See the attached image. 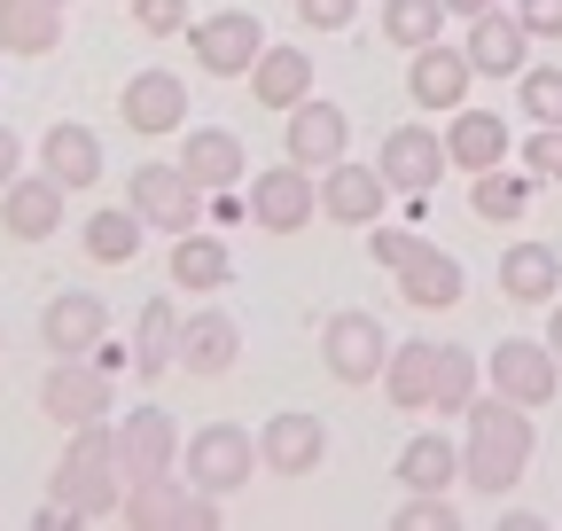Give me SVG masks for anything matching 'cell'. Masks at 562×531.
Masks as SVG:
<instances>
[{"instance_id":"obj_15","label":"cell","mask_w":562,"mask_h":531,"mask_svg":"<svg viewBox=\"0 0 562 531\" xmlns=\"http://www.w3.org/2000/svg\"><path fill=\"white\" fill-rule=\"evenodd\" d=\"M383 204H391L383 165H351V157H344V165L321 172V219H336V227H375Z\"/></svg>"},{"instance_id":"obj_42","label":"cell","mask_w":562,"mask_h":531,"mask_svg":"<svg viewBox=\"0 0 562 531\" xmlns=\"http://www.w3.org/2000/svg\"><path fill=\"white\" fill-rule=\"evenodd\" d=\"M516 16L531 39H562V0H516Z\"/></svg>"},{"instance_id":"obj_41","label":"cell","mask_w":562,"mask_h":531,"mask_svg":"<svg viewBox=\"0 0 562 531\" xmlns=\"http://www.w3.org/2000/svg\"><path fill=\"white\" fill-rule=\"evenodd\" d=\"M351 16H360V0H297L305 32H351Z\"/></svg>"},{"instance_id":"obj_12","label":"cell","mask_w":562,"mask_h":531,"mask_svg":"<svg viewBox=\"0 0 562 531\" xmlns=\"http://www.w3.org/2000/svg\"><path fill=\"white\" fill-rule=\"evenodd\" d=\"M110 337V305L102 290H55L47 313H40V344L55 360H94V344Z\"/></svg>"},{"instance_id":"obj_23","label":"cell","mask_w":562,"mask_h":531,"mask_svg":"<svg viewBox=\"0 0 562 531\" xmlns=\"http://www.w3.org/2000/svg\"><path fill=\"white\" fill-rule=\"evenodd\" d=\"M446 157H453L469 180H476V172H492V165H508V117H501V110H469V102H461V110L446 117Z\"/></svg>"},{"instance_id":"obj_14","label":"cell","mask_w":562,"mask_h":531,"mask_svg":"<svg viewBox=\"0 0 562 531\" xmlns=\"http://www.w3.org/2000/svg\"><path fill=\"white\" fill-rule=\"evenodd\" d=\"M117 430V470H125V485L133 477H165V470H180V430H172V415L165 407H133V415H117L110 422Z\"/></svg>"},{"instance_id":"obj_27","label":"cell","mask_w":562,"mask_h":531,"mask_svg":"<svg viewBox=\"0 0 562 531\" xmlns=\"http://www.w3.org/2000/svg\"><path fill=\"white\" fill-rule=\"evenodd\" d=\"M227 282H235V250H227L220 235H203V227L172 235V290L211 297V290H227Z\"/></svg>"},{"instance_id":"obj_34","label":"cell","mask_w":562,"mask_h":531,"mask_svg":"<svg viewBox=\"0 0 562 531\" xmlns=\"http://www.w3.org/2000/svg\"><path fill=\"white\" fill-rule=\"evenodd\" d=\"M188 477H133L125 485V500H117V516L133 523V531H149V523H180V508H188V493H180Z\"/></svg>"},{"instance_id":"obj_26","label":"cell","mask_w":562,"mask_h":531,"mask_svg":"<svg viewBox=\"0 0 562 531\" xmlns=\"http://www.w3.org/2000/svg\"><path fill=\"white\" fill-rule=\"evenodd\" d=\"M438 352L446 344H391L383 360V398L398 415H430V398H438Z\"/></svg>"},{"instance_id":"obj_45","label":"cell","mask_w":562,"mask_h":531,"mask_svg":"<svg viewBox=\"0 0 562 531\" xmlns=\"http://www.w3.org/2000/svg\"><path fill=\"white\" fill-rule=\"evenodd\" d=\"M484 9H501V0H446V16H484Z\"/></svg>"},{"instance_id":"obj_4","label":"cell","mask_w":562,"mask_h":531,"mask_svg":"<svg viewBox=\"0 0 562 531\" xmlns=\"http://www.w3.org/2000/svg\"><path fill=\"white\" fill-rule=\"evenodd\" d=\"M383 360H391V337H383L375 313H328V320H321V368H328L344 391L383 383Z\"/></svg>"},{"instance_id":"obj_40","label":"cell","mask_w":562,"mask_h":531,"mask_svg":"<svg viewBox=\"0 0 562 531\" xmlns=\"http://www.w3.org/2000/svg\"><path fill=\"white\" fill-rule=\"evenodd\" d=\"M524 172H531V180H562V125H531Z\"/></svg>"},{"instance_id":"obj_11","label":"cell","mask_w":562,"mask_h":531,"mask_svg":"<svg viewBox=\"0 0 562 531\" xmlns=\"http://www.w3.org/2000/svg\"><path fill=\"white\" fill-rule=\"evenodd\" d=\"M469 47H453V39H430V47H414L406 55V102L414 110H430V117H453L461 102H469Z\"/></svg>"},{"instance_id":"obj_38","label":"cell","mask_w":562,"mask_h":531,"mask_svg":"<svg viewBox=\"0 0 562 531\" xmlns=\"http://www.w3.org/2000/svg\"><path fill=\"white\" fill-rule=\"evenodd\" d=\"M391 523H398V531H453V523H461V508H453L446 493H406Z\"/></svg>"},{"instance_id":"obj_33","label":"cell","mask_w":562,"mask_h":531,"mask_svg":"<svg viewBox=\"0 0 562 531\" xmlns=\"http://www.w3.org/2000/svg\"><path fill=\"white\" fill-rule=\"evenodd\" d=\"M140 235H149V219L125 204V212H94V219L79 227V250H87L94 266H125V258L140 250Z\"/></svg>"},{"instance_id":"obj_37","label":"cell","mask_w":562,"mask_h":531,"mask_svg":"<svg viewBox=\"0 0 562 531\" xmlns=\"http://www.w3.org/2000/svg\"><path fill=\"white\" fill-rule=\"evenodd\" d=\"M469 398H476V368L461 344L438 352V398H430V415H469Z\"/></svg>"},{"instance_id":"obj_24","label":"cell","mask_w":562,"mask_h":531,"mask_svg":"<svg viewBox=\"0 0 562 531\" xmlns=\"http://www.w3.org/2000/svg\"><path fill=\"white\" fill-rule=\"evenodd\" d=\"M501 297L508 305H554L562 297V250L554 242H508L501 250Z\"/></svg>"},{"instance_id":"obj_35","label":"cell","mask_w":562,"mask_h":531,"mask_svg":"<svg viewBox=\"0 0 562 531\" xmlns=\"http://www.w3.org/2000/svg\"><path fill=\"white\" fill-rule=\"evenodd\" d=\"M446 32V0H383V39H398L406 55L430 47Z\"/></svg>"},{"instance_id":"obj_8","label":"cell","mask_w":562,"mask_h":531,"mask_svg":"<svg viewBox=\"0 0 562 531\" xmlns=\"http://www.w3.org/2000/svg\"><path fill=\"white\" fill-rule=\"evenodd\" d=\"M125 204L149 219L157 235H188V227H203V188L188 180L180 157H172V165H140L133 188H125Z\"/></svg>"},{"instance_id":"obj_20","label":"cell","mask_w":562,"mask_h":531,"mask_svg":"<svg viewBox=\"0 0 562 531\" xmlns=\"http://www.w3.org/2000/svg\"><path fill=\"white\" fill-rule=\"evenodd\" d=\"M235 360H243V328H235V313L203 305V313L180 320V360H172V368H188V375H227Z\"/></svg>"},{"instance_id":"obj_3","label":"cell","mask_w":562,"mask_h":531,"mask_svg":"<svg viewBox=\"0 0 562 531\" xmlns=\"http://www.w3.org/2000/svg\"><path fill=\"white\" fill-rule=\"evenodd\" d=\"M258 470H266V461H258V438L235 430V422H211V430H195V438L180 445V477H188L195 493H211V500L243 493Z\"/></svg>"},{"instance_id":"obj_5","label":"cell","mask_w":562,"mask_h":531,"mask_svg":"<svg viewBox=\"0 0 562 531\" xmlns=\"http://www.w3.org/2000/svg\"><path fill=\"white\" fill-rule=\"evenodd\" d=\"M188 55L203 63L211 79H250V63L266 55V24L250 9H220V16H195L188 24Z\"/></svg>"},{"instance_id":"obj_47","label":"cell","mask_w":562,"mask_h":531,"mask_svg":"<svg viewBox=\"0 0 562 531\" xmlns=\"http://www.w3.org/2000/svg\"><path fill=\"white\" fill-rule=\"evenodd\" d=\"M55 9H70V0H55Z\"/></svg>"},{"instance_id":"obj_10","label":"cell","mask_w":562,"mask_h":531,"mask_svg":"<svg viewBox=\"0 0 562 531\" xmlns=\"http://www.w3.org/2000/svg\"><path fill=\"white\" fill-rule=\"evenodd\" d=\"M484 368H492V391H501V398H516V407H531V415L547 407V398H554V383H562V352H554L547 337H539V344H531V337L492 344V360H484Z\"/></svg>"},{"instance_id":"obj_25","label":"cell","mask_w":562,"mask_h":531,"mask_svg":"<svg viewBox=\"0 0 562 531\" xmlns=\"http://www.w3.org/2000/svg\"><path fill=\"white\" fill-rule=\"evenodd\" d=\"M305 94H313V55L266 39V55L250 63V102H258V110H297Z\"/></svg>"},{"instance_id":"obj_32","label":"cell","mask_w":562,"mask_h":531,"mask_svg":"<svg viewBox=\"0 0 562 531\" xmlns=\"http://www.w3.org/2000/svg\"><path fill=\"white\" fill-rule=\"evenodd\" d=\"M180 320H188V313H180L172 297H149V305H140V320H133V368L149 375V383L180 360Z\"/></svg>"},{"instance_id":"obj_21","label":"cell","mask_w":562,"mask_h":531,"mask_svg":"<svg viewBox=\"0 0 562 531\" xmlns=\"http://www.w3.org/2000/svg\"><path fill=\"white\" fill-rule=\"evenodd\" d=\"M117 110H125V125L133 133H180L188 125V87L172 79V71H133L125 79V94H117Z\"/></svg>"},{"instance_id":"obj_6","label":"cell","mask_w":562,"mask_h":531,"mask_svg":"<svg viewBox=\"0 0 562 531\" xmlns=\"http://www.w3.org/2000/svg\"><path fill=\"white\" fill-rule=\"evenodd\" d=\"M117 407L110 398V368H94V360H55L47 375H40V415L55 422V430H87V422H102Z\"/></svg>"},{"instance_id":"obj_17","label":"cell","mask_w":562,"mask_h":531,"mask_svg":"<svg viewBox=\"0 0 562 531\" xmlns=\"http://www.w3.org/2000/svg\"><path fill=\"white\" fill-rule=\"evenodd\" d=\"M321 453H328V430H321V415H266V430H258V461L273 477H313L321 470Z\"/></svg>"},{"instance_id":"obj_43","label":"cell","mask_w":562,"mask_h":531,"mask_svg":"<svg viewBox=\"0 0 562 531\" xmlns=\"http://www.w3.org/2000/svg\"><path fill=\"white\" fill-rule=\"evenodd\" d=\"M414 242H422V235H406V227H368V250H375V266H398Z\"/></svg>"},{"instance_id":"obj_31","label":"cell","mask_w":562,"mask_h":531,"mask_svg":"<svg viewBox=\"0 0 562 531\" xmlns=\"http://www.w3.org/2000/svg\"><path fill=\"white\" fill-rule=\"evenodd\" d=\"M531 172H516V165H492V172H476L469 180V212L484 219V227H516L524 212H531Z\"/></svg>"},{"instance_id":"obj_18","label":"cell","mask_w":562,"mask_h":531,"mask_svg":"<svg viewBox=\"0 0 562 531\" xmlns=\"http://www.w3.org/2000/svg\"><path fill=\"white\" fill-rule=\"evenodd\" d=\"M63 180H47V172H16L9 188H0V227H9L16 242H47L55 227H63Z\"/></svg>"},{"instance_id":"obj_46","label":"cell","mask_w":562,"mask_h":531,"mask_svg":"<svg viewBox=\"0 0 562 531\" xmlns=\"http://www.w3.org/2000/svg\"><path fill=\"white\" fill-rule=\"evenodd\" d=\"M547 344L562 352V297H554V313H547Z\"/></svg>"},{"instance_id":"obj_1","label":"cell","mask_w":562,"mask_h":531,"mask_svg":"<svg viewBox=\"0 0 562 531\" xmlns=\"http://www.w3.org/2000/svg\"><path fill=\"white\" fill-rule=\"evenodd\" d=\"M531 445H539V430H531V407H516V398H501V391H476L469 398V453H461V477H469V493H516V477L531 470Z\"/></svg>"},{"instance_id":"obj_2","label":"cell","mask_w":562,"mask_h":531,"mask_svg":"<svg viewBox=\"0 0 562 531\" xmlns=\"http://www.w3.org/2000/svg\"><path fill=\"white\" fill-rule=\"evenodd\" d=\"M47 500H55L70 523H102V516H117L125 470H117V430H110V422L70 430V445H63V461H55V477H47Z\"/></svg>"},{"instance_id":"obj_36","label":"cell","mask_w":562,"mask_h":531,"mask_svg":"<svg viewBox=\"0 0 562 531\" xmlns=\"http://www.w3.org/2000/svg\"><path fill=\"white\" fill-rule=\"evenodd\" d=\"M516 102H524L531 125H562V71H554V63H524V71H516Z\"/></svg>"},{"instance_id":"obj_22","label":"cell","mask_w":562,"mask_h":531,"mask_svg":"<svg viewBox=\"0 0 562 531\" xmlns=\"http://www.w3.org/2000/svg\"><path fill=\"white\" fill-rule=\"evenodd\" d=\"M40 172L63 180V188H94V180H102V142H94V125L55 117V125L40 133Z\"/></svg>"},{"instance_id":"obj_7","label":"cell","mask_w":562,"mask_h":531,"mask_svg":"<svg viewBox=\"0 0 562 531\" xmlns=\"http://www.w3.org/2000/svg\"><path fill=\"white\" fill-rule=\"evenodd\" d=\"M321 219V180L305 172V165H266L258 180H250V227H266V235H305Z\"/></svg>"},{"instance_id":"obj_44","label":"cell","mask_w":562,"mask_h":531,"mask_svg":"<svg viewBox=\"0 0 562 531\" xmlns=\"http://www.w3.org/2000/svg\"><path fill=\"white\" fill-rule=\"evenodd\" d=\"M24 172V142H16V125H0V188H9Z\"/></svg>"},{"instance_id":"obj_29","label":"cell","mask_w":562,"mask_h":531,"mask_svg":"<svg viewBox=\"0 0 562 531\" xmlns=\"http://www.w3.org/2000/svg\"><path fill=\"white\" fill-rule=\"evenodd\" d=\"M180 165H188V180H195L203 195H220V188L243 180V142H235L227 125H195L188 142H180Z\"/></svg>"},{"instance_id":"obj_9","label":"cell","mask_w":562,"mask_h":531,"mask_svg":"<svg viewBox=\"0 0 562 531\" xmlns=\"http://www.w3.org/2000/svg\"><path fill=\"white\" fill-rule=\"evenodd\" d=\"M281 149H290V165H305V172H328V165H344L351 157V117H344V102H297V110H281Z\"/></svg>"},{"instance_id":"obj_13","label":"cell","mask_w":562,"mask_h":531,"mask_svg":"<svg viewBox=\"0 0 562 531\" xmlns=\"http://www.w3.org/2000/svg\"><path fill=\"white\" fill-rule=\"evenodd\" d=\"M375 165H383L391 195H430L453 157H446V133H430V125H391L383 149H375Z\"/></svg>"},{"instance_id":"obj_28","label":"cell","mask_w":562,"mask_h":531,"mask_svg":"<svg viewBox=\"0 0 562 531\" xmlns=\"http://www.w3.org/2000/svg\"><path fill=\"white\" fill-rule=\"evenodd\" d=\"M0 47L16 63H40L63 47V9L55 0H0Z\"/></svg>"},{"instance_id":"obj_30","label":"cell","mask_w":562,"mask_h":531,"mask_svg":"<svg viewBox=\"0 0 562 531\" xmlns=\"http://www.w3.org/2000/svg\"><path fill=\"white\" fill-rule=\"evenodd\" d=\"M398 485H406V493H453V485H461V445H453L446 430L406 438V453H398Z\"/></svg>"},{"instance_id":"obj_19","label":"cell","mask_w":562,"mask_h":531,"mask_svg":"<svg viewBox=\"0 0 562 531\" xmlns=\"http://www.w3.org/2000/svg\"><path fill=\"white\" fill-rule=\"evenodd\" d=\"M391 274H398V297L406 305H422V313H446V305H461V258L453 250H438V242H414L398 266H391Z\"/></svg>"},{"instance_id":"obj_39","label":"cell","mask_w":562,"mask_h":531,"mask_svg":"<svg viewBox=\"0 0 562 531\" xmlns=\"http://www.w3.org/2000/svg\"><path fill=\"white\" fill-rule=\"evenodd\" d=\"M133 24L149 32V39H180L195 16H188V0H133Z\"/></svg>"},{"instance_id":"obj_16","label":"cell","mask_w":562,"mask_h":531,"mask_svg":"<svg viewBox=\"0 0 562 531\" xmlns=\"http://www.w3.org/2000/svg\"><path fill=\"white\" fill-rule=\"evenodd\" d=\"M524 63H531V32H524L516 9L469 16V71H476V79H516Z\"/></svg>"}]
</instances>
